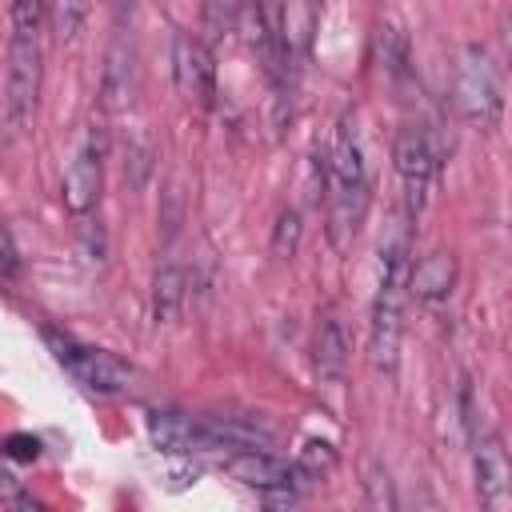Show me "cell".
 <instances>
[{"mask_svg": "<svg viewBox=\"0 0 512 512\" xmlns=\"http://www.w3.org/2000/svg\"><path fill=\"white\" fill-rule=\"evenodd\" d=\"M408 216L404 212L392 216V228L380 240V284H376L372 324H368V360L376 376H396L404 300H408V224H404Z\"/></svg>", "mask_w": 512, "mask_h": 512, "instance_id": "6da1fadb", "label": "cell"}, {"mask_svg": "<svg viewBox=\"0 0 512 512\" xmlns=\"http://www.w3.org/2000/svg\"><path fill=\"white\" fill-rule=\"evenodd\" d=\"M324 200H328V236L332 244L344 252L368 212V172H364V156L356 144V132L348 124V116L336 128V140L328 148V184H324Z\"/></svg>", "mask_w": 512, "mask_h": 512, "instance_id": "7a4b0ae2", "label": "cell"}, {"mask_svg": "<svg viewBox=\"0 0 512 512\" xmlns=\"http://www.w3.org/2000/svg\"><path fill=\"white\" fill-rule=\"evenodd\" d=\"M452 100H456V112L464 116L468 128H496L500 116H504V96H500V80H496V68L488 60V52L480 44H468L456 60V80H452Z\"/></svg>", "mask_w": 512, "mask_h": 512, "instance_id": "3957f363", "label": "cell"}, {"mask_svg": "<svg viewBox=\"0 0 512 512\" xmlns=\"http://www.w3.org/2000/svg\"><path fill=\"white\" fill-rule=\"evenodd\" d=\"M44 340L52 344V356L56 364L88 392L96 396H124L132 392V380H136V368L124 364L120 356L104 352V348H88V344H76L72 336H60L52 328H44Z\"/></svg>", "mask_w": 512, "mask_h": 512, "instance_id": "277c9868", "label": "cell"}, {"mask_svg": "<svg viewBox=\"0 0 512 512\" xmlns=\"http://www.w3.org/2000/svg\"><path fill=\"white\" fill-rule=\"evenodd\" d=\"M40 76H44V64H40L36 32L16 28L8 40V72H4V128H8V136L24 132V124L32 120L36 100H40Z\"/></svg>", "mask_w": 512, "mask_h": 512, "instance_id": "5b68a950", "label": "cell"}, {"mask_svg": "<svg viewBox=\"0 0 512 512\" xmlns=\"http://www.w3.org/2000/svg\"><path fill=\"white\" fill-rule=\"evenodd\" d=\"M228 476L240 480L244 488H256L268 504H296V464H284L280 456H272L268 448H240V452H228L224 460Z\"/></svg>", "mask_w": 512, "mask_h": 512, "instance_id": "8992f818", "label": "cell"}, {"mask_svg": "<svg viewBox=\"0 0 512 512\" xmlns=\"http://www.w3.org/2000/svg\"><path fill=\"white\" fill-rule=\"evenodd\" d=\"M100 188H104V144H100V132L88 128L72 164L64 168V180H60V200L72 216H88L100 200Z\"/></svg>", "mask_w": 512, "mask_h": 512, "instance_id": "52a82bcc", "label": "cell"}, {"mask_svg": "<svg viewBox=\"0 0 512 512\" xmlns=\"http://www.w3.org/2000/svg\"><path fill=\"white\" fill-rule=\"evenodd\" d=\"M392 164H396V172L408 188V212L416 216L428 200V184H432L436 164H440L432 136L424 128H400L396 140H392Z\"/></svg>", "mask_w": 512, "mask_h": 512, "instance_id": "ba28073f", "label": "cell"}, {"mask_svg": "<svg viewBox=\"0 0 512 512\" xmlns=\"http://www.w3.org/2000/svg\"><path fill=\"white\" fill-rule=\"evenodd\" d=\"M148 440L152 448L168 452V456H192V452H224L208 416L196 420L188 412H176V408H152L148 412Z\"/></svg>", "mask_w": 512, "mask_h": 512, "instance_id": "9c48e42d", "label": "cell"}, {"mask_svg": "<svg viewBox=\"0 0 512 512\" xmlns=\"http://www.w3.org/2000/svg\"><path fill=\"white\" fill-rule=\"evenodd\" d=\"M172 80H176V92L196 104V108H212L216 104V60L208 52L204 40L180 32L176 44H172Z\"/></svg>", "mask_w": 512, "mask_h": 512, "instance_id": "30bf717a", "label": "cell"}, {"mask_svg": "<svg viewBox=\"0 0 512 512\" xmlns=\"http://www.w3.org/2000/svg\"><path fill=\"white\" fill-rule=\"evenodd\" d=\"M472 476H476V496L484 508H500L512 496V452L504 448L500 436H480L472 448Z\"/></svg>", "mask_w": 512, "mask_h": 512, "instance_id": "8fae6325", "label": "cell"}, {"mask_svg": "<svg viewBox=\"0 0 512 512\" xmlns=\"http://www.w3.org/2000/svg\"><path fill=\"white\" fill-rule=\"evenodd\" d=\"M460 280V260L448 248H436L428 256H420L416 264H408V296L420 304H440L452 296Z\"/></svg>", "mask_w": 512, "mask_h": 512, "instance_id": "7c38bea8", "label": "cell"}, {"mask_svg": "<svg viewBox=\"0 0 512 512\" xmlns=\"http://www.w3.org/2000/svg\"><path fill=\"white\" fill-rule=\"evenodd\" d=\"M136 100V48L120 36L108 44L104 52V68H100V104L108 112H124Z\"/></svg>", "mask_w": 512, "mask_h": 512, "instance_id": "4fadbf2b", "label": "cell"}, {"mask_svg": "<svg viewBox=\"0 0 512 512\" xmlns=\"http://www.w3.org/2000/svg\"><path fill=\"white\" fill-rule=\"evenodd\" d=\"M348 368V336L336 316H324L312 336V372L320 380H340Z\"/></svg>", "mask_w": 512, "mask_h": 512, "instance_id": "5bb4252c", "label": "cell"}, {"mask_svg": "<svg viewBox=\"0 0 512 512\" xmlns=\"http://www.w3.org/2000/svg\"><path fill=\"white\" fill-rule=\"evenodd\" d=\"M184 296H188V288H184V268L164 264V268L156 272V280H152V320H156V324H172V320L180 316V308H184Z\"/></svg>", "mask_w": 512, "mask_h": 512, "instance_id": "9a60e30c", "label": "cell"}, {"mask_svg": "<svg viewBox=\"0 0 512 512\" xmlns=\"http://www.w3.org/2000/svg\"><path fill=\"white\" fill-rule=\"evenodd\" d=\"M332 468H336V448H332L328 440H308V444L300 448V456H296V476H300V484H316V480H324Z\"/></svg>", "mask_w": 512, "mask_h": 512, "instance_id": "2e32d148", "label": "cell"}, {"mask_svg": "<svg viewBox=\"0 0 512 512\" xmlns=\"http://www.w3.org/2000/svg\"><path fill=\"white\" fill-rule=\"evenodd\" d=\"M300 236H304V220H300V212L296 208H284L280 216H276V224H272V256L276 260H292L296 256V248H300Z\"/></svg>", "mask_w": 512, "mask_h": 512, "instance_id": "e0dca14e", "label": "cell"}, {"mask_svg": "<svg viewBox=\"0 0 512 512\" xmlns=\"http://www.w3.org/2000/svg\"><path fill=\"white\" fill-rule=\"evenodd\" d=\"M84 16H88V0H48V20L60 40H72L84 28Z\"/></svg>", "mask_w": 512, "mask_h": 512, "instance_id": "ac0fdd59", "label": "cell"}, {"mask_svg": "<svg viewBox=\"0 0 512 512\" xmlns=\"http://www.w3.org/2000/svg\"><path fill=\"white\" fill-rule=\"evenodd\" d=\"M376 44H380V60H384V72H388L392 80H400V76L408 72V44H404V36H400L392 24H380V32H376Z\"/></svg>", "mask_w": 512, "mask_h": 512, "instance_id": "d6986e66", "label": "cell"}, {"mask_svg": "<svg viewBox=\"0 0 512 512\" xmlns=\"http://www.w3.org/2000/svg\"><path fill=\"white\" fill-rule=\"evenodd\" d=\"M44 16H48V0H12V28L36 32Z\"/></svg>", "mask_w": 512, "mask_h": 512, "instance_id": "ffe728a7", "label": "cell"}, {"mask_svg": "<svg viewBox=\"0 0 512 512\" xmlns=\"http://www.w3.org/2000/svg\"><path fill=\"white\" fill-rule=\"evenodd\" d=\"M364 484H368V504H376V508H392V504H396V496H392V480H388L384 468H372Z\"/></svg>", "mask_w": 512, "mask_h": 512, "instance_id": "44dd1931", "label": "cell"}, {"mask_svg": "<svg viewBox=\"0 0 512 512\" xmlns=\"http://www.w3.org/2000/svg\"><path fill=\"white\" fill-rule=\"evenodd\" d=\"M4 456H8V460H36V456H40V440L28 436V432H12V436L4 440Z\"/></svg>", "mask_w": 512, "mask_h": 512, "instance_id": "7402d4cb", "label": "cell"}, {"mask_svg": "<svg viewBox=\"0 0 512 512\" xmlns=\"http://www.w3.org/2000/svg\"><path fill=\"white\" fill-rule=\"evenodd\" d=\"M16 272H20V252H16V236H12V228H4V280L12 284V280H16Z\"/></svg>", "mask_w": 512, "mask_h": 512, "instance_id": "603a6c76", "label": "cell"}, {"mask_svg": "<svg viewBox=\"0 0 512 512\" xmlns=\"http://www.w3.org/2000/svg\"><path fill=\"white\" fill-rule=\"evenodd\" d=\"M504 56H508V76H512V20L504 24Z\"/></svg>", "mask_w": 512, "mask_h": 512, "instance_id": "cb8c5ba5", "label": "cell"}]
</instances>
